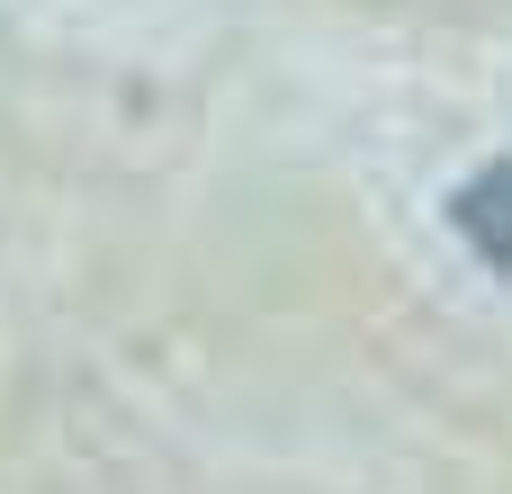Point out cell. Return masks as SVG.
Segmentation results:
<instances>
[{"label":"cell","mask_w":512,"mask_h":494,"mask_svg":"<svg viewBox=\"0 0 512 494\" xmlns=\"http://www.w3.org/2000/svg\"><path fill=\"white\" fill-rule=\"evenodd\" d=\"M459 234H468L477 261H495V270L512 279V162L477 171V180L459 189Z\"/></svg>","instance_id":"1"}]
</instances>
